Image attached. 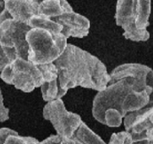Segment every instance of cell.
Here are the masks:
<instances>
[{"instance_id":"6da1fadb","label":"cell","mask_w":153,"mask_h":144,"mask_svg":"<svg viewBox=\"0 0 153 144\" xmlns=\"http://www.w3.org/2000/svg\"><path fill=\"white\" fill-rule=\"evenodd\" d=\"M54 64L63 89L81 87L100 92L105 89L110 81L106 65L97 56L75 45L68 43Z\"/></svg>"},{"instance_id":"7a4b0ae2","label":"cell","mask_w":153,"mask_h":144,"mask_svg":"<svg viewBox=\"0 0 153 144\" xmlns=\"http://www.w3.org/2000/svg\"><path fill=\"white\" fill-rule=\"evenodd\" d=\"M151 100L147 92L135 91L128 79L109 83L97 93L92 102V115L99 123L119 127L127 114L142 109Z\"/></svg>"},{"instance_id":"3957f363","label":"cell","mask_w":153,"mask_h":144,"mask_svg":"<svg viewBox=\"0 0 153 144\" xmlns=\"http://www.w3.org/2000/svg\"><path fill=\"white\" fill-rule=\"evenodd\" d=\"M152 10V0H118L115 20L123 30L126 39L146 42L150 38L147 27Z\"/></svg>"},{"instance_id":"277c9868","label":"cell","mask_w":153,"mask_h":144,"mask_svg":"<svg viewBox=\"0 0 153 144\" xmlns=\"http://www.w3.org/2000/svg\"><path fill=\"white\" fill-rule=\"evenodd\" d=\"M28 44L27 60L35 65L54 63L66 48L67 38L42 28H30L26 34Z\"/></svg>"},{"instance_id":"5b68a950","label":"cell","mask_w":153,"mask_h":144,"mask_svg":"<svg viewBox=\"0 0 153 144\" xmlns=\"http://www.w3.org/2000/svg\"><path fill=\"white\" fill-rule=\"evenodd\" d=\"M30 30L28 25L12 19L4 9L0 13V48L10 62L16 58L27 60L26 34Z\"/></svg>"},{"instance_id":"8992f818","label":"cell","mask_w":153,"mask_h":144,"mask_svg":"<svg viewBox=\"0 0 153 144\" xmlns=\"http://www.w3.org/2000/svg\"><path fill=\"white\" fill-rule=\"evenodd\" d=\"M0 77L5 83L24 93H31L45 82L38 65L22 58L10 61L1 71Z\"/></svg>"},{"instance_id":"52a82bcc","label":"cell","mask_w":153,"mask_h":144,"mask_svg":"<svg viewBox=\"0 0 153 144\" xmlns=\"http://www.w3.org/2000/svg\"><path fill=\"white\" fill-rule=\"evenodd\" d=\"M42 114L45 119L51 122L57 135L64 137H72L83 122L79 114L66 109L62 99L47 103L43 108Z\"/></svg>"},{"instance_id":"ba28073f","label":"cell","mask_w":153,"mask_h":144,"mask_svg":"<svg viewBox=\"0 0 153 144\" xmlns=\"http://www.w3.org/2000/svg\"><path fill=\"white\" fill-rule=\"evenodd\" d=\"M109 75V83L128 79L135 91L147 92L151 94V100L153 99V70L147 65L139 63H126L114 68Z\"/></svg>"},{"instance_id":"9c48e42d","label":"cell","mask_w":153,"mask_h":144,"mask_svg":"<svg viewBox=\"0 0 153 144\" xmlns=\"http://www.w3.org/2000/svg\"><path fill=\"white\" fill-rule=\"evenodd\" d=\"M52 20L62 26L61 33L68 39L69 37L83 38L89 34L90 20L74 11L64 13Z\"/></svg>"},{"instance_id":"30bf717a","label":"cell","mask_w":153,"mask_h":144,"mask_svg":"<svg viewBox=\"0 0 153 144\" xmlns=\"http://www.w3.org/2000/svg\"><path fill=\"white\" fill-rule=\"evenodd\" d=\"M123 123L125 131L131 136L146 133L153 127V99L142 109L127 114Z\"/></svg>"},{"instance_id":"8fae6325","label":"cell","mask_w":153,"mask_h":144,"mask_svg":"<svg viewBox=\"0 0 153 144\" xmlns=\"http://www.w3.org/2000/svg\"><path fill=\"white\" fill-rule=\"evenodd\" d=\"M40 0H4V9L12 19L28 25L30 19L38 15Z\"/></svg>"},{"instance_id":"7c38bea8","label":"cell","mask_w":153,"mask_h":144,"mask_svg":"<svg viewBox=\"0 0 153 144\" xmlns=\"http://www.w3.org/2000/svg\"><path fill=\"white\" fill-rule=\"evenodd\" d=\"M74 11L68 1L62 0H42L38 6V15L48 19L59 17L64 13Z\"/></svg>"},{"instance_id":"4fadbf2b","label":"cell","mask_w":153,"mask_h":144,"mask_svg":"<svg viewBox=\"0 0 153 144\" xmlns=\"http://www.w3.org/2000/svg\"><path fill=\"white\" fill-rule=\"evenodd\" d=\"M40 88L42 99L47 103L54 100L62 99V98L68 93V90L63 89L60 87L58 79L51 82H45Z\"/></svg>"},{"instance_id":"5bb4252c","label":"cell","mask_w":153,"mask_h":144,"mask_svg":"<svg viewBox=\"0 0 153 144\" xmlns=\"http://www.w3.org/2000/svg\"><path fill=\"white\" fill-rule=\"evenodd\" d=\"M73 137L83 144H107L100 136L96 134L84 122L80 124Z\"/></svg>"},{"instance_id":"9a60e30c","label":"cell","mask_w":153,"mask_h":144,"mask_svg":"<svg viewBox=\"0 0 153 144\" xmlns=\"http://www.w3.org/2000/svg\"><path fill=\"white\" fill-rule=\"evenodd\" d=\"M28 25L30 28H42L46 30H49L56 33H61L62 26L56 23L51 19L46 18L42 15H35L28 22Z\"/></svg>"},{"instance_id":"2e32d148","label":"cell","mask_w":153,"mask_h":144,"mask_svg":"<svg viewBox=\"0 0 153 144\" xmlns=\"http://www.w3.org/2000/svg\"><path fill=\"white\" fill-rule=\"evenodd\" d=\"M40 70L43 75L45 82H51L58 79L59 72L54 63H48L43 65H38ZM44 82V83H45Z\"/></svg>"},{"instance_id":"e0dca14e","label":"cell","mask_w":153,"mask_h":144,"mask_svg":"<svg viewBox=\"0 0 153 144\" xmlns=\"http://www.w3.org/2000/svg\"><path fill=\"white\" fill-rule=\"evenodd\" d=\"M41 144H83L74 137H64L59 135H51L48 138L41 142Z\"/></svg>"},{"instance_id":"ac0fdd59","label":"cell","mask_w":153,"mask_h":144,"mask_svg":"<svg viewBox=\"0 0 153 144\" xmlns=\"http://www.w3.org/2000/svg\"><path fill=\"white\" fill-rule=\"evenodd\" d=\"M108 144H132V137L126 131L114 133Z\"/></svg>"},{"instance_id":"d6986e66","label":"cell","mask_w":153,"mask_h":144,"mask_svg":"<svg viewBox=\"0 0 153 144\" xmlns=\"http://www.w3.org/2000/svg\"><path fill=\"white\" fill-rule=\"evenodd\" d=\"M10 119V109L5 107L4 97L0 89V122H4Z\"/></svg>"},{"instance_id":"ffe728a7","label":"cell","mask_w":153,"mask_h":144,"mask_svg":"<svg viewBox=\"0 0 153 144\" xmlns=\"http://www.w3.org/2000/svg\"><path fill=\"white\" fill-rule=\"evenodd\" d=\"M4 144H28L27 137H21L19 134L10 135L6 138Z\"/></svg>"},{"instance_id":"44dd1931","label":"cell","mask_w":153,"mask_h":144,"mask_svg":"<svg viewBox=\"0 0 153 144\" xmlns=\"http://www.w3.org/2000/svg\"><path fill=\"white\" fill-rule=\"evenodd\" d=\"M132 137V144H153V143L149 139L146 133L140 135H134Z\"/></svg>"},{"instance_id":"7402d4cb","label":"cell","mask_w":153,"mask_h":144,"mask_svg":"<svg viewBox=\"0 0 153 144\" xmlns=\"http://www.w3.org/2000/svg\"><path fill=\"white\" fill-rule=\"evenodd\" d=\"M4 10V0H0V13ZM10 63V60L6 57L4 53L3 52L2 48H0V72L4 70L6 65Z\"/></svg>"},{"instance_id":"603a6c76","label":"cell","mask_w":153,"mask_h":144,"mask_svg":"<svg viewBox=\"0 0 153 144\" xmlns=\"http://www.w3.org/2000/svg\"><path fill=\"white\" fill-rule=\"evenodd\" d=\"M15 134H18V132L10 128H7V127L0 128V144H4L5 140L9 136Z\"/></svg>"},{"instance_id":"cb8c5ba5","label":"cell","mask_w":153,"mask_h":144,"mask_svg":"<svg viewBox=\"0 0 153 144\" xmlns=\"http://www.w3.org/2000/svg\"><path fill=\"white\" fill-rule=\"evenodd\" d=\"M27 143L28 144H41V142L31 137H27Z\"/></svg>"},{"instance_id":"d4e9b609","label":"cell","mask_w":153,"mask_h":144,"mask_svg":"<svg viewBox=\"0 0 153 144\" xmlns=\"http://www.w3.org/2000/svg\"><path fill=\"white\" fill-rule=\"evenodd\" d=\"M146 135H147V137H149V139L151 140L153 143V127L152 129L149 130L148 131L146 132Z\"/></svg>"},{"instance_id":"484cf974","label":"cell","mask_w":153,"mask_h":144,"mask_svg":"<svg viewBox=\"0 0 153 144\" xmlns=\"http://www.w3.org/2000/svg\"><path fill=\"white\" fill-rule=\"evenodd\" d=\"M40 1H42V0H40ZM62 1H67V0H62Z\"/></svg>"}]
</instances>
